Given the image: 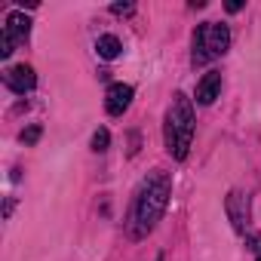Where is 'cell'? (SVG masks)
<instances>
[{"mask_svg": "<svg viewBox=\"0 0 261 261\" xmlns=\"http://www.w3.org/2000/svg\"><path fill=\"white\" fill-rule=\"evenodd\" d=\"M169 194H172V181L163 169H154L145 185L139 188V197L133 203V212H129V237L133 240H142L148 237L157 221L163 218L166 212V203H169Z\"/></svg>", "mask_w": 261, "mask_h": 261, "instance_id": "6da1fadb", "label": "cell"}, {"mask_svg": "<svg viewBox=\"0 0 261 261\" xmlns=\"http://www.w3.org/2000/svg\"><path fill=\"white\" fill-rule=\"evenodd\" d=\"M194 105L185 92H175L169 111H166V151L175 157V160H185L188 157V148H191V139H194Z\"/></svg>", "mask_w": 261, "mask_h": 261, "instance_id": "7a4b0ae2", "label": "cell"}, {"mask_svg": "<svg viewBox=\"0 0 261 261\" xmlns=\"http://www.w3.org/2000/svg\"><path fill=\"white\" fill-rule=\"evenodd\" d=\"M230 46V31L227 25L221 22H203L197 31H194V53H191V62L194 65H206L218 56H224Z\"/></svg>", "mask_w": 261, "mask_h": 261, "instance_id": "3957f363", "label": "cell"}, {"mask_svg": "<svg viewBox=\"0 0 261 261\" xmlns=\"http://www.w3.org/2000/svg\"><path fill=\"white\" fill-rule=\"evenodd\" d=\"M31 34V19L22 13H10L7 25H4V40H0V56H10L16 49V43H25Z\"/></svg>", "mask_w": 261, "mask_h": 261, "instance_id": "277c9868", "label": "cell"}, {"mask_svg": "<svg viewBox=\"0 0 261 261\" xmlns=\"http://www.w3.org/2000/svg\"><path fill=\"white\" fill-rule=\"evenodd\" d=\"M7 86L16 92V95H25V92H31L34 89V83H37V74H34V68L31 65H16V68H10L7 71Z\"/></svg>", "mask_w": 261, "mask_h": 261, "instance_id": "5b68a950", "label": "cell"}, {"mask_svg": "<svg viewBox=\"0 0 261 261\" xmlns=\"http://www.w3.org/2000/svg\"><path fill=\"white\" fill-rule=\"evenodd\" d=\"M129 105H133V86H126V83H114V86L108 89V95H105V108H108V114L120 117Z\"/></svg>", "mask_w": 261, "mask_h": 261, "instance_id": "8992f818", "label": "cell"}, {"mask_svg": "<svg viewBox=\"0 0 261 261\" xmlns=\"http://www.w3.org/2000/svg\"><path fill=\"white\" fill-rule=\"evenodd\" d=\"M221 92V74L218 71H209L200 83H197V101L200 105H212Z\"/></svg>", "mask_w": 261, "mask_h": 261, "instance_id": "52a82bcc", "label": "cell"}, {"mask_svg": "<svg viewBox=\"0 0 261 261\" xmlns=\"http://www.w3.org/2000/svg\"><path fill=\"white\" fill-rule=\"evenodd\" d=\"M120 49H123V46H120V40H117L114 34H101V37L95 40V53H98L101 59H108V62H111V59H117V56H120Z\"/></svg>", "mask_w": 261, "mask_h": 261, "instance_id": "ba28073f", "label": "cell"}, {"mask_svg": "<svg viewBox=\"0 0 261 261\" xmlns=\"http://www.w3.org/2000/svg\"><path fill=\"white\" fill-rule=\"evenodd\" d=\"M240 203H243V194H230L227 197V212H230L237 230H243V221H246V212H240Z\"/></svg>", "mask_w": 261, "mask_h": 261, "instance_id": "9c48e42d", "label": "cell"}, {"mask_svg": "<svg viewBox=\"0 0 261 261\" xmlns=\"http://www.w3.org/2000/svg\"><path fill=\"white\" fill-rule=\"evenodd\" d=\"M108 142H111L108 129H95V136H92V151H105V148H108Z\"/></svg>", "mask_w": 261, "mask_h": 261, "instance_id": "30bf717a", "label": "cell"}, {"mask_svg": "<svg viewBox=\"0 0 261 261\" xmlns=\"http://www.w3.org/2000/svg\"><path fill=\"white\" fill-rule=\"evenodd\" d=\"M37 139H40V126H31L28 133H22V142H25V145H34Z\"/></svg>", "mask_w": 261, "mask_h": 261, "instance_id": "8fae6325", "label": "cell"}, {"mask_svg": "<svg viewBox=\"0 0 261 261\" xmlns=\"http://www.w3.org/2000/svg\"><path fill=\"white\" fill-rule=\"evenodd\" d=\"M111 13H114V16H129V13H133V4H114Z\"/></svg>", "mask_w": 261, "mask_h": 261, "instance_id": "7c38bea8", "label": "cell"}, {"mask_svg": "<svg viewBox=\"0 0 261 261\" xmlns=\"http://www.w3.org/2000/svg\"><path fill=\"white\" fill-rule=\"evenodd\" d=\"M249 243H252L255 252H261V237H249Z\"/></svg>", "mask_w": 261, "mask_h": 261, "instance_id": "4fadbf2b", "label": "cell"}, {"mask_svg": "<svg viewBox=\"0 0 261 261\" xmlns=\"http://www.w3.org/2000/svg\"><path fill=\"white\" fill-rule=\"evenodd\" d=\"M258 261H261V258H258Z\"/></svg>", "mask_w": 261, "mask_h": 261, "instance_id": "5bb4252c", "label": "cell"}]
</instances>
